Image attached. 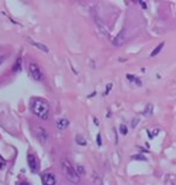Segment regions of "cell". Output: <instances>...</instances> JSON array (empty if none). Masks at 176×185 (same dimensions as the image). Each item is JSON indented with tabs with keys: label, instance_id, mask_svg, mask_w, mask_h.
Segmentation results:
<instances>
[{
	"label": "cell",
	"instance_id": "6da1fadb",
	"mask_svg": "<svg viewBox=\"0 0 176 185\" xmlns=\"http://www.w3.org/2000/svg\"><path fill=\"white\" fill-rule=\"evenodd\" d=\"M31 109L34 115H37L40 120L46 121L49 117V105L43 98H33L31 103Z\"/></svg>",
	"mask_w": 176,
	"mask_h": 185
},
{
	"label": "cell",
	"instance_id": "7a4b0ae2",
	"mask_svg": "<svg viewBox=\"0 0 176 185\" xmlns=\"http://www.w3.org/2000/svg\"><path fill=\"white\" fill-rule=\"evenodd\" d=\"M62 170H63L65 176L67 177V179L69 182H72L73 184H79L80 183V176L76 174L75 169L72 166V164L67 159L62 161Z\"/></svg>",
	"mask_w": 176,
	"mask_h": 185
},
{
	"label": "cell",
	"instance_id": "3957f363",
	"mask_svg": "<svg viewBox=\"0 0 176 185\" xmlns=\"http://www.w3.org/2000/svg\"><path fill=\"white\" fill-rule=\"evenodd\" d=\"M28 68H30V73H31V75H32V77H33L35 81L40 82V81L44 80V77H45L44 72H43V69H41L37 63L31 62L30 66H28Z\"/></svg>",
	"mask_w": 176,
	"mask_h": 185
},
{
	"label": "cell",
	"instance_id": "277c9868",
	"mask_svg": "<svg viewBox=\"0 0 176 185\" xmlns=\"http://www.w3.org/2000/svg\"><path fill=\"white\" fill-rule=\"evenodd\" d=\"M27 163H28V168L33 174H38L40 170V162L38 159V157L34 153H28L27 156Z\"/></svg>",
	"mask_w": 176,
	"mask_h": 185
},
{
	"label": "cell",
	"instance_id": "5b68a950",
	"mask_svg": "<svg viewBox=\"0 0 176 185\" xmlns=\"http://www.w3.org/2000/svg\"><path fill=\"white\" fill-rule=\"evenodd\" d=\"M41 181H43V184L44 185H55L56 183V179L54 177L53 174H44L41 176Z\"/></svg>",
	"mask_w": 176,
	"mask_h": 185
},
{
	"label": "cell",
	"instance_id": "8992f818",
	"mask_svg": "<svg viewBox=\"0 0 176 185\" xmlns=\"http://www.w3.org/2000/svg\"><path fill=\"white\" fill-rule=\"evenodd\" d=\"M125 41H126V31L125 29H122L118 35H116V38L113 40V45L114 46H122L123 44H125Z\"/></svg>",
	"mask_w": 176,
	"mask_h": 185
},
{
	"label": "cell",
	"instance_id": "52a82bcc",
	"mask_svg": "<svg viewBox=\"0 0 176 185\" xmlns=\"http://www.w3.org/2000/svg\"><path fill=\"white\" fill-rule=\"evenodd\" d=\"M56 125L60 130H65L69 127V121L67 118H59L58 122H56Z\"/></svg>",
	"mask_w": 176,
	"mask_h": 185
},
{
	"label": "cell",
	"instance_id": "ba28073f",
	"mask_svg": "<svg viewBox=\"0 0 176 185\" xmlns=\"http://www.w3.org/2000/svg\"><path fill=\"white\" fill-rule=\"evenodd\" d=\"M21 69H22V59L18 57L15 63H14V66H13V72L18 73V72H21Z\"/></svg>",
	"mask_w": 176,
	"mask_h": 185
},
{
	"label": "cell",
	"instance_id": "9c48e42d",
	"mask_svg": "<svg viewBox=\"0 0 176 185\" xmlns=\"http://www.w3.org/2000/svg\"><path fill=\"white\" fill-rule=\"evenodd\" d=\"M39 138L41 139V141H44V142L48 139V134H47V131L45 130L43 127L39 128Z\"/></svg>",
	"mask_w": 176,
	"mask_h": 185
},
{
	"label": "cell",
	"instance_id": "30bf717a",
	"mask_svg": "<svg viewBox=\"0 0 176 185\" xmlns=\"http://www.w3.org/2000/svg\"><path fill=\"white\" fill-rule=\"evenodd\" d=\"M31 44L33 45L34 47H37L38 49H40V50H43V52H45V53H47L48 52V48L45 46V45H43V44H39V42H35V41H31Z\"/></svg>",
	"mask_w": 176,
	"mask_h": 185
},
{
	"label": "cell",
	"instance_id": "8fae6325",
	"mask_svg": "<svg viewBox=\"0 0 176 185\" xmlns=\"http://www.w3.org/2000/svg\"><path fill=\"white\" fill-rule=\"evenodd\" d=\"M163 47H164V42H161V44H159V46L156 47L154 50H153V53L150 54V56H156L162 49H163Z\"/></svg>",
	"mask_w": 176,
	"mask_h": 185
},
{
	"label": "cell",
	"instance_id": "7c38bea8",
	"mask_svg": "<svg viewBox=\"0 0 176 185\" xmlns=\"http://www.w3.org/2000/svg\"><path fill=\"white\" fill-rule=\"evenodd\" d=\"M127 79L128 80H131L132 82H135L137 86H141L142 85V82H141V80L138 79V77H136V76H134V75H131V74H128L127 75Z\"/></svg>",
	"mask_w": 176,
	"mask_h": 185
},
{
	"label": "cell",
	"instance_id": "4fadbf2b",
	"mask_svg": "<svg viewBox=\"0 0 176 185\" xmlns=\"http://www.w3.org/2000/svg\"><path fill=\"white\" fill-rule=\"evenodd\" d=\"M76 174L80 176V175H86V170H85V168L82 166V165H78L76 166Z\"/></svg>",
	"mask_w": 176,
	"mask_h": 185
},
{
	"label": "cell",
	"instance_id": "5bb4252c",
	"mask_svg": "<svg viewBox=\"0 0 176 185\" xmlns=\"http://www.w3.org/2000/svg\"><path fill=\"white\" fill-rule=\"evenodd\" d=\"M153 108H154V107H153V104H148L143 114H144V115H147V116H148V115H151V114H153Z\"/></svg>",
	"mask_w": 176,
	"mask_h": 185
},
{
	"label": "cell",
	"instance_id": "9a60e30c",
	"mask_svg": "<svg viewBox=\"0 0 176 185\" xmlns=\"http://www.w3.org/2000/svg\"><path fill=\"white\" fill-rule=\"evenodd\" d=\"M120 133H121V135L126 136V135L128 134V128H127V125L121 124V125H120Z\"/></svg>",
	"mask_w": 176,
	"mask_h": 185
},
{
	"label": "cell",
	"instance_id": "2e32d148",
	"mask_svg": "<svg viewBox=\"0 0 176 185\" xmlns=\"http://www.w3.org/2000/svg\"><path fill=\"white\" fill-rule=\"evenodd\" d=\"M75 141H76V143H78V144H80V145H86V144H87L86 139L84 138L82 136H76Z\"/></svg>",
	"mask_w": 176,
	"mask_h": 185
},
{
	"label": "cell",
	"instance_id": "e0dca14e",
	"mask_svg": "<svg viewBox=\"0 0 176 185\" xmlns=\"http://www.w3.org/2000/svg\"><path fill=\"white\" fill-rule=\"evenodd\" d=\"M133 159H137V161H147V158L143 155H134Z\"/></svg>",
	"mask_w": 176,
	"mask_h": 185
},
{
	"label": "cell",
	"instance_id": "ac0fdd59",
	"mask_svg": "<svg viewBox=\"0 0 176 185\" xmlns=\"http://www.w3.org/2000/svg\"><path fill=\"white\" fill-rule=\"evenodd\" d=\"M6 168V162L0 157V170H2V169H5Z\"/></svg>",
	"mask_w": 176,
	"mask_h": 185
},
{
	"label": "cell",
	"instance_id": "d6986e66",
	"mask_svg": "<svg viewBox=\"0 0 176 185\" xmlns=\"http://www.w3.org/2000/svg\"><path fill=\"white\" fill-rule=\"evenodd\" d=\"M96 142H97V145H99V146H101V145H102V141H101V134H97V136H96Z\"/></svg>",
	"mask_w": 176,
	"mask_h": 185
},
{
	"label": "cell",
	"instance_id": "ffe728a7",
	"mask_svg": "<svg viewBox=\"0 0 176 185\" xmlns=\"http://www.w3.org/2000/svg\"><path fill=\"white\" fill-rule=\"evenodd\" d=\"M138 121H140V118H135V120H133V121H132V127H133V128H135V127L137 125Z\"/></svg>",
	"mask_w": 176,
	"mask_h": 185
},
{
	"label": "cell",
	"instance_id": "44dd1931",
	"mask_svg": "<svg viewBox=\"0 0 176 185\" xmlns=\"http://www.w3.org/2000/svg\"><path fill=\"white\" fill-rule=\"evenodd\" d=\"M138 4L141 5V7H142L143 9H147V2H146V1H138Z\"/></svg>",
	"mask_w": 176,
	"mask_h": 185
},
{
	"label": "cell",
	"instance_id": "7402d4cb",
	"mask_svg": "<svg viewBox=\"0 0 176 185\" xmlns=\"http://www.w3.org/2000/svg\"><path fill=\"white\" fill-rule=\"evenodd\" d=\"M110 88H112V85H110V83H109V85H108V86H107V89H106V92H103V95H107V94H108V92H110Z\"/></svg>",
	"mask_w": 176,
	"mask_h": 185
},
{
	"label": "cell",
	"instance_id": "603a6c76",
	"mask_svg": "<svg viewBox=\"0 0 176 185\" xmlns=\"http://www.w3.org/2000/svg\"><path fill=\"white\" fill-rule=\"evenodd\" d=\"M19 185H31V184H30L28 182H21V183H20Z\"/></svg>",
	"mask_w": 176,
	"mask_h": 185
},
{
	"label": "cell",
	"instance_id": "cb8c5ba5",
	"mask_svg": "<svg viewBox=\"0 0 176 185\" xmlns=\"http://www.w3.org/2000/svg\"><path fill=\"white\" fill-rule=\"evenodd\" d=\"M94 123H95V124H99V121H97L96 118H94Z\"/></svg>",
	"mask_w": 176,
	"mask_h": 185
}]
</instances>
